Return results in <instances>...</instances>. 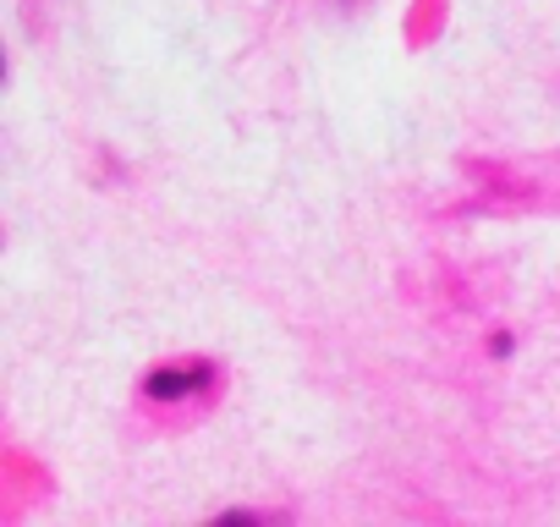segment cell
<instances>
[{
    "instance_id": "cell-1",
    "label": "cell",
    "mask_w": 560,
    "mask_h": 527,
    "mask_svg": "<svg viewBox=\"0 0 560 527\" xmlns=\"http://www.w3.org/2000/svg\"><path fill=\"white\" fill-rule=\"evenodd\" d=\"M209 379V368H160L154 379H149V396H160V401H176V396H187L192 385H203Z\"/></svg>"
}]
</instances>
